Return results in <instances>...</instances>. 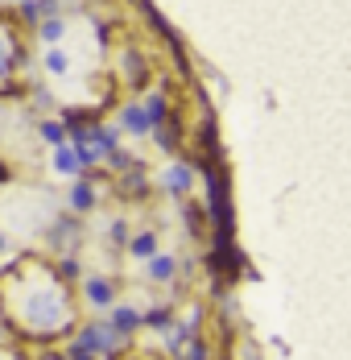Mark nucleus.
I'll list each match as a JSON object with an SVG mask.
<instances>
[{
    "mask_svg": "<svg viewBox=\"0 0 351 360\" xmlns=\"http://www.w3.org/2000/svg\"><path fill=\"white\" fill-rule=\"evenodd\" d=\"M70 360H91V356H87V352H74V356H70Z\"/></svg>",
    "mask_w": 351,
    "mask_h": 360,
    "instance_id": "obj_12",
    "label": "nucleus"
},
{
    "mask_svg": "<svg viewBox=\"0 0 351 360\" xmlns=\"http://www.w3.org/2000/svg\"><path fill=\"white\" fill-rule=\"evenodd\" d=\"M116 327L128 331V327H133V315H128V311H116Z\"/></svg>",
    "mask_w": 351,
    "mask_h": 360,
    "instance_id": "obj_10",
    "label": "nucleus"
},
{
    "mask_svg": "<svg viewBox=\"0 0 351 360\" xmlns=\"http://www.w3.org/2000/svg\"><path fill=\"white\" fill-rule=\"evenodd\" d=\"M74 166H79L74 149H67V145H54V170H58V174H74Z\"/></svg>",
    "mask_w": 351,
    "mask_h": 360,
    "instance_id": "obj_5",
    "label": "nucleus"
},
{
    "mask_svg": "<svg viewBox=\"0 0 351 360\" xmlns=\"http://www.w3.org/2000/svg\"><path fill=\"white\" fill-rule=\"evenodd\" d=\"M95 145H100V153H112V133H107V129H100V133H95Z\"/></svg>",
    "mask_w": 351,
    "mask_h": 360,
    "instance_id": "obj_8",
    "label": "nucleus"
},
{
    "mask_svg": "<svg viewBox=\"0 0 351 360\" xmlns=\"http://www.w3.org/2000/svg\"><path fill=\"white\" fill-rule=\"evenodd\" d=\"M4 252H8V240H4V232H0V257H4Z\"/></svg>",
    "mask_w": 351,
    "mask_h": 360,
    "instance_id": "obj_11",
    "label": "nucleus"
},
{
    "mask_svg": "<svg viewBox=\"0 0 351 360\" xmlns=\"http://www.w3.org/2000/svg\"><path fill=\"white\" fill-rule=\"evenodd\" d=\"M37 133H41V141L50 145V149H54V145H67V129H62L58 120H41V129H37Z\"/></svg>",
    "mask_w": 351,
    "mask_h": 360,
    "instance_id": "obj_4",
    "label": "nucleus"
},
{
    "mask_svg": "<svg viewBox=\"0 0 351 360\" xmlns=\"http://www.w3.org/2000/svg\"><path fill=\"white\" fill-rule=\"evenodd\" d=\"M62 34H67L62 17H41V41H46V46H54V41H58Z\"/></svg>",
    "mask_w": 351,
    "mask_h": 360,
    "instance_id": "obj_6",
    "label": "nucleus"
},
{
    "mask_svg": "<svg viewBox=\"0 0 351 360\" xmlns=\"http://www.w3.org/2000/svg\"><path fill=\"white\" fill-rule=\"evenodd\" d=\"M133 252H137V257H145V252H153V240H149V236H140L137 245H133Z\"/></svg>",
    "mask_w": 351,
    "mask_h": 360,
    "instance_id": "obj_9",
    "label": "nucleus"
},
{
    "mask_svg": "<svg viewBox=\"0 0 351 360\" xmlns=\"http://www.w3.org/2000/svg\"><path fill=\"white\" fill-rule=\"evenodd\" d=\"M0 182H4V166H0Z\"/></svg>",
    "mask_w": 351,
    "mask_h": 360,
    "instance_id": "obj_13",
    "label": "nucleus"
},
{
    "mask_svg": "<svg viewBox=\"0 0 351 360\" xmlns=\"http://www.w3.org/2000/svg\"><path fill=\"white\" fill-rule=\"evenodd\" d=\"M70 207H74V212H91V207H95V191L83 186V182L70 186Z\"/></svg>",
    "mask_w": 351,
    "mask_h": 360,
    "instance_id": "obj_3",
    "label": "nucleus"
},
{
    "mask_svg": "<svg viewBox=\"0 0 351 360\" xmlns=\"http://www.w3.org/2000/svg\"><path fill=\"white\" fill-rule=\"evenodd\" d=\"M21 17H25V21L58 17V0H21Z\"/></svg>",
    "mask_w": 351,
    "mask_h": 360,
    "instance_id": "obj_1",
    "label": "nucleus"
},
{
    "mask_svg": "<svg viewBox=\"0 0 351 360\" xmlns=\"http://www.w3.org/2000/svg\"><path fill=\"white\" fill-rule=\"evenodd\" d=\"M67 67H70V58L62 54V50H54V46H50V50H46V71H50V75H67Z\"/></svg>",
    "mask_w": 351,
    "mask_h": 360,
    "instance_id": "obj_7",
    "label": "nucleus"
},
{
    "mask_svg": "<svg viewBox=\"0 0 351 360\" xmlns=\"http://www.w3.org/2000/svg\"><path fill=\"white\" fill-rule=\"evenodd\" d=\"M83 294H87L95 307H107V302H112V286H107L104 278H87V282H83Z\"/></svg>",
    "mask_w": 351,
    "mask_h": 360,
    "instance_id": "obj_2",
    "label": "nucleus"
}]
</instances>
